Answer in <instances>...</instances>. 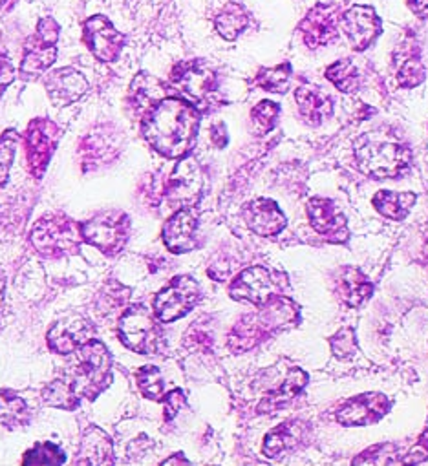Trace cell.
<instances>
[{"instance_id":"cell-7","label":"cell","mask_w":428,"mask_h":466,"mask_svg":"<svg viewBox=\"0 0 428 466\" xmlns=\"http://www.w3.org/2000/svg\"><path fill=\"white\" fill-rule=\"evenodd\" d=\"M121 342L141 355H154L161 346V329L145 306L128 308L117 324Z\"/></svg>"},{"instance_id":"cell-8","label":"cell","mask_w":428,"mask_h":466,"mask_svg":"<svg viewBox=\"0 0 428 466\" xmlns=\"http://www.w3.org/2000/svg\"><path fill=\"white\" fill-rule=\"evenodd\" d=\"M170 83L187 101L203 105L217 90L219 77L207 63L196 59L176 65L170 74Z\"/></svg>"},{"instance_id":"cell-36","label":"cell","mask_w":428,"mask_h":466,"mask_svg":"<svg viewBox=\"0 0 428 466\" xmlns=\"http://www.w3.org/2000/svg\"><path fill=\"white\" fill-rule=\"evenodd\" d=\"M291 83V65L284 63L275 68H264L257 76V85L268 92L284 94Z\"/></svg>"},{"instance_id":"cell-42","label":"cell","mask_w":428,"mask_h":466,"mask_svg":"<svg viewBox=\"0 0 428 466\" xmlns=\"http://www.w3.org/2000/svg\"><path fill=\"white\" fill-rule=\"evenodd\" d=\"M331 350L337 357H350L355 353L357 350V344H355V335H353V329H341L335 337H331Z\"/></svg>"},{"instance_id":"cell-48","label":"cell","mask_w":428,"mask_h":466,"mask_svg":"<svg viewBox=\"0 0 428 466\" xmlns=\"http://www.w3.org/2000/svg\"><path fill=\"white\" fill-rule=\"evenodd\" d=\"M174 462H183V464H189L187 459H178V457H172V459H167L163 464H174Z\"/></svg>"},{"instance_id":"cell-49","label":"cell","mask_w":428,"mask_h":466,"mask_svg":"<svg viewBox=\"0 0 428 466\" xmlns=\"http://www.w3.org/2000/svg\"><path fill=\"white\" fill-rule=\"evenodd\" d=\"M5 3H6V0H0V6H3V5H5Z\"/></svg>"},{"instance_id":"cell-4","label":"cell","mask_w":428,"mask_h":466,"mask_svg":"<svg viewBox=\"0 0 428 466\" xmlns=\"http://www.w3.org/2000/svg\"><path fill=\"white\" fill-rule=\"evenodd\" d=\"M112 359L99 340H88L72 353L65 377L79 399H96L112 382Z\"/></svg>"},{"instance_id":"cell-21","label":"cell","mask_w":428,"mask_h":466,"mask_svg":"<svg viewBox=\"0 0 428 466\" xmlns=\"http://www.w3.org/2000/svg\"><path fill=\"white\" fill-rule=\"evenodd\" d=\"M45 86L56 106H68L87 94L88 81L74 68H61L45 79Z\"/></svg>"},{"instance_id":"cell-13","label":"cell","mask_w":428,"mask_h":466,"mask_svg":"<svg viewBox=\"0 0 428 466\" xmlns=\"http://www.w3.org/2000/svg\"><path fill=\"white\" fill-rule=\"evenodd\" d=\"M341 26V8L337 5H317L301 23V34L310 48H321L335 41Z\"/></svg>"},{"instance_id":"cell-6","label":"cell","mask_w":428,"mask_h":466,"mask_svg":"<svg viewBox=\"0 0 428 466\" xmlns=\"http://www.w3.org/2000/svg\"><path fill=\"white\" fill-rule=\"evenodd\" d=\"M83 240L105 255H117L130 232V218L123 210H107L81 225Z\"/></svg>"},{"instance_id":"cell-33","label":"cell","mask_w":428,"mask_h":466,"mask_svg":"<svg viewBox=\"0 0 428 466\" xmlns=\"http://www.w3.org/2000/svg\"><path fill=\"white\" fill-rule=\"evenodd\" d=\"M0 422L10 428L28 422V404L10 390H0Z\"/></svg>"},{"instance_id":"cell-24","label":"cell","mask_w":428,"mask_h":466,"mask_svg":"<svg viewBox=\"0 0 428 466\" xmlns=\"http://www.w3.org/2000/svg\"><path fill=\"white\" fill-rule=\"evenodd\" d=\"M295 101L299 105L301 116L313 127L321 125L333 112L331 99L317 86L302 85L295 90Z\"/></svg>"},{"instance_id":"cell-32","label":"cell","mask_w":428,"mask_h":466,"mask_svg":"<svg viewBox=\"0 0 428 466\" xmlns=\"http://www.w3.org/2000/svg\"><path fill=\"white\" fill-rule=\"evenodd\" d=\"M219 34L226 41H235L250 25V14L239 3H229L214 21Z\"/></svg>"},{"instance_id":"cell-30","label":"cell","mask_w":428,"mask_h":466,"mask_svg":"<svg viewBox=\"0 0 428 466\" xmlns=\"http://www.w3.org/2000/svg\"><path fill=\"white\" fill-rule=\"evenodd\" d=\"M116 134H107L103 128L92 132L81 147L85 167H97L99 163L112 159L116 156Z\"/></svg>"},{"instance_id":"cell-10","label":"cell","mask_w":428,"mask_h":466,"mask_svg":"<svg viewBox=\"0 0 428 466\" xmlns=\"http://www.w3.org/2000/svg\"><path fill=\"white\" fill-rule=\"evenodd\" d=\"M199 299V286L190 277H176L154 300L156 317L168 324L185 317Z\"/></svg>"},{"instance_id":"cell-34","label":"cell","mask_w":428,"mask_h":466,"mask_svg":"<svg viewBox=\"0 0 428 466\" xmlns=\"http://www.w3.org/2000/svg\"><path fill=\"white\" fill-rule=\"evenodd\" d=\"M79 395L72 388L70 380L66 377L56 379L43 390V402L54 408L61 410H76L79 404Z\"/></svg>"},{"instance_id":"cell-23","label":"cell","mask_w":428,"mask_h":466,"mask_svg":"<svg viewBox=\"0 0 428 466\" xmlns=\"http://www.w3.org/2000/svg\"><path fill=\"white\" fill-rule=\"evenodd\" d=\"M88 337H90L88 322L79 317H70L52 328V331L48 333V346L56 353L70 355L79 346L88 342Z\"/></svg>"},{"instance_id":"cell-35","label":"cell","mask_w":428,"mask_h":466,"mask_svg":"<svg viewBox=\"0 0 428 466\" xmlns=\"http://www.w3.org/2000/svg\"><path fill=\"white\" fill-rule=\"evenodd\" d=\"M326 77L344 94L355 92L359 88V72L350 59H342L333 63L326 70Z\"/></svg>"},{"instance_id":"cell-28","label":"cell","mask_w":428,"mask_h":466,"mask_svg":"<svg viewBox=\"0 0 428 466\" xmlns=\"http://www.w3.org/2000/svg\"><path fill=\"white\" fill-rule=\"evenodd\" d=\"M165 99V86L152 76L139 74L130 86V106L136 114H147L154 105Z\"/></svg>"},{"instance_id":"cell-5","label":"cell","mask_w":428,"mask_h":466,"mask_svg":"<svg viewBox=\"0 0 428 466\" xmlns=\"http://www.w3.org/2000/svg\"><path fill=\"white\" fill-rule=\"evenodd\" d=\"M34 248L45 258H63L76 255L83 242L81 225L63 214L41 218L30 237Z\"/></svg>"},{"instance_id":"cell-17","label":"cell","mask_w":428,"mask_h":466,"mask_svg":"<svg viewBox=\"0 0 428 466\" xmlns=\"http://www.w3.org/2000/svg\"><path fill=\"white\" fill-rule=\"evenodd\" d=\"M308 216L313 228L331 244H344L348 240V225L335 203L326 198H313L308 203Z\"/></svg>"},{"instance_id":"cell-22","label":"cell","mask_w":428,"mask_h":466,"mask_svg":"<svg viewBox=\"0 0 428 466\" xmlns=\"http://www.w3.org/2000/svg\"><path fill=\"white\" fill-rule=\"evenodd\" d=\"M268 393L259 406L260 411H275L277 408L290 402L297 393L306 386L308 375L299 368H288L284 375H277L273 379H268Z\"/></svg>"},{"instance_id":"cell-26","label":"cell","mask_w":428,"mask_h":466,"mask_svg":"<svg viewBox=\"0 0 428 466\" xmlns=\"http://www.w3.org/2000/svg\"><path fill=\"white\" fill-rule=\"evenodd\" d=\"M397 65V83L403 88H413L424 79V66L419 57V48L413 41L403 43L395 52Z\"/></svg>"},{"instance_id":"cell-3","label":"cell","mask_w":428,"mask_h":466,"mask_svg":"<svg viewBox=\"0 0 428 466\" xmlns=\"http://www.w3.org/2000/svg\"><path fill=\"white\" fill-rule=\"evenodd\" d=\"M299 308L286 297H273L260 306L259 313L246 315L229 333V348L235 353H244L259 346L270 335L282 331L297 322Z\"/></svg>"},{"instance_id":"cell-25","label":"cell","mask_w":428,"mask_h":466,"mask_svg":"<svg viewBox=\"0 0 428 466\" xmlns=\"http://www.w3.org/2000/svg\"><path fill=\"white\" fill-rule=\"evenodd\" d=\"M114 461V444L112 439L99 430L97 426H92L85 431L79 459L77 464H110Z\"/></svg>"},{"instance_id":"cell-46","label":"cell","mask_w":428,"mask_h":466,"mask_svg":"<svg viewBox=\"0 0 428 466\" xmlns=\"http://www.w3.org/2000/svg\"><path fill=\"white\" fill-rule=\"evenodd\" d=\"M212 143L217 145L219 148H224L226 145H228V134H226V125L224 123H219V125H214L212 127Z\"/></svg>"},{"instance_id":"cell-14","label":"cell","mask_w":428,"mask_h":466,"mask_svg":"<svg viewBox=\"0 0 428 466\" xmlns=\"http://www.w3.org/2000/svg\"><path fill=\"white\" fill-rule=\"evenodd\" d=\"M279 282L273 273L262 266L250 268L242 271L231 284V297L237 300H246L255 306H262L273 297H277Z\"/></svg>"},{"instance_id":"cell-40","label":"cell","mask_w":428,"mask_h":466,"mask_svg":"<svg viewBox=\"0 0 428 466\" xmlns=\"http://www.w3.org/2000/svg\"><path fill=\"white\" fill-rule=\"evenodd\" d=\"M63 462H65L63 450L52 442L36 444L25 455V464H63Z\"/></svg>"},{"instance_id":"cell-43","label":"cell","mask_w":428,"mask_h":466,"mask_svg":"<svg viewBox=\"0 0 428 466\" xmlns=\"http://www.w3.org/2000/svg\"><path fill=\"white\" fill-rule=\"evenodd\" d=\"M426 459H428V430H424L423 435L417 439V442L413 444L410 453L404 457V462L417 464V462H423Z\"/></svg>"},{"instance_id":"cell-9","label":"cell","mask_w":428,"mask_h":466,"mask_svg":"<svg viewBox=\"0 0 428 466\" xmlns=\"http://www.w3.org/2000/svg\"><path fill=\"white\" fill-rule=\"evenodd\" d=\"M57 39H59V25L52 17L43 19L37 26V34L30 37V41L26 43L25 59L21 65V72L26 77L41 76L54 65L57 57V46H56Z\"/></svg>"},{"instance_id":"cell-41","label":"cell","mask_w":428,"mask_h":466,"mask_svg":"<svg viewBox=\"0 0 428 466\" xmlns=\"http://www.w3.org/2000/svg\"><path fill=\"white\" fill-rule=\"evenodd\" d=\"M395 455L397 448L393 444H379L357 457L353 464H393L397 462Z\"/></svg>"},{"instance_id":"cell-20","label":"cell","mask_w":428,"mask_h":466,"mask_svg":"<svg viewBox=\"0 0 428 466\" xmlns=\"http://www.w3.org/2000/svg\"><path fill=\"white\" fill-rule=\"evenodd\" d=\"M198 218L190 207L179 208L163 227V242L172 253H189L194 249Z\"/></svg>"},{"instance_id":"cell-39","label":"cell","mask_w":428,"mask_h":466,"mask_svg":"<svg viewBox=\"0 0 428 466\" xmlns=\"http://www.w3.org/2000/svg\"><path fill=\"white\" fill-rule=\"evenodd\" d=\"M17 141H19V136L14 130H8L0 136V187L6 185L8 181L10 168L15 157Z\"/></svg>"},{"instance_id":"cell-45","label":"cell","mask_w":428,"mask_h":466,"mask_svg":"<svg viewBox=\"0 0 428 466\" xmlns=\"http://www.w3.org/2000/svg\"><path fill=\"white\" fill-rule=\"evenodd\" d=\"M165 419L170 420L178 411L179 408L185 404V397H183V391L181 390H174L170 391L167 397H165Z\"/></svg>"},{"instance_id":"cell-38","label":"cell","mask_w":428,"mask_h":466,"mask_svg":"<svg viewBox=\"0 0 428 466\" xmlns=\"http://www.w3.org/2000/svg\"><path fill=\"white\" fill-rule=\"evenodd\" d=\"M136 380L145 397H148L152 400L163 399V380H161V373L158 368H154V366L141 368L136 375Z\"/></svg>"},{"instance_id":"cell-1","label":"cell","mask_w":428,"mask_h":466,"mask_svg":"<svg viewBox=\"0 0 428 466\" xmlns=\"http://www.w3.org/2000/svg\"><path fill=\"white\" fill-rule=\"evenodd\" d=\"M199 116L189 101L179 97H165L154 105L143 119V137L165 157H183L198 132Z\"/></svg>"},{"instance_id":"cell-47","label":"cell","mask_w":428,"mask_h":466,"mask_svg":"<svg viewBox=\"0 0 428 466\" xmlns=\"http://www.w3.org/2000/svg\"><path fill=\"white\" fill-rule=\"evenodd\" d=\"M408 5L417 17L428 19V0H408Z\"/></svg>"},{"instance_id":"cell-15","label":"cell","mask_w":428,"mask_h":466,"mask_svg":"<svg viewBox=\"0 0 428 466\" xmlns=\"http://www.w3.org/2000/svg\"><path fill=\"white\" fill-rule=\"evenodd\" d=\"M123 35L114 28L107 17H90L85 23V43L96 59L114 63L123 48Z\"/></svg>"},{"instance_id":"cell-12","label":"cell","mask_w":428,"mask_h":466,"mask_svg":"<svg viewBox=\"0 0 428 466\" xmlns=\"http://www.w3.org/2000/svg\"><path fill=\"white\" fill-rule=\"evenodd\" d=\"M59 128L50 119H34L26 130V157L34 177H43L57 147Z\"/></svg>"},{"instance_id":"cell-27","label":"cell","mask_w":428,"mask_h":466,"mask_svg":"<svg viewBox=\"0 0 428 466\" xmlns=\"http://www.w3.org/2000/svg\"><path fill=\"white\" fill-rule=\"evenodd\" d=\"M304 424L299 422V420H290V422H284L280 426H277L275 430H271L268 435H266V441H264V453L271 459L275 457H280L284 455L286 451L297 448V444L302 441L304 437Z\"/></svg>"},{"instance_id":"cell-18","label":"cell","mask_w":428,"mask_h":466,"mask_svg":"<svg viewBox=\"0 0 428 466\" xmlns=\"http://www.w3.org/2000/svg\"><path fill=\"white\" fill-rule=\"evenodd\" d=\"M388 408L390 400L384 395L364 393L342 402L337 411V420L344 426H366L377 422Z\"/></svg>"},{"instance_id":"cell-19","label":"cell","mask_w":428,"mask_h":466,"mask_svg":"<svg viewBox=\"0 0 428 466\" xmlns=\"http://www.w3.org/2000/svg\"><path fill=\"white\" fill-rule=\"evenodd\" d=\"M244 219L259 237H277L286 227V216L271 199L259 198L244 207Z\"/></svg>"},{"instance_id":"cell-2","label":"cell","mask_w":428,"mask_h":466,"mask_svg":"<svg viewBox=\"0 0 428 466\" xmlns=\"http://www.w3.org/2000/svg\"><path fill=\"white\" fill-rule=\"evenodd\" d=\"M355 161L366 176L386 179L403 174L410 167V148L399 136L386 130H373L362 134L353 147Z\"/></svg>"},{"instance_id":"cell-44","label":"cell","mask_w":428,"mask_h":466,"mask_svg":"<svg viewBox=\"0 0 428 466\" xmlns=\"http://www.w3.org/2000/svg\"><path fill=\"white\" fill-rule=\"evenodd\" d=\"M15 79V68L12 65V61L0 54V96H3V92L14 83Z\"/></svg>"},{"instance_id":"cell-16","label":"cell","mask_w":428,"mask_h":466,"mask_svg":"<svg viewBox=\"0 0 428 466\" xmlns=\"http://www.w3.org/2000/svg\"><path fill=\"white\" fill-rule=\"evenodd\" d=\"M341 28L353 50H366L381 34V19L370 6H353L341 17Z\"/></svg>"},{"instance_id":"cell-37","label":"cell","mask_w":428,"mask_h":466,"mask_svg":"<svg viewBox=\"0 0 428 466\" xmlns=\"http://www.w3.org/2000/svg\"><path fill=\"white\" fill-rule=\"evenodd\" d=\"M279 114H280V108H279L277 103H271V101L259 103L251 112L255 132L257 134H268L270 130H273L275 125H277Z\"/></svg>"},{"instance_id":"cell-11","label":"cell","mask_w":428,"mask_h":466,"mask_svg":"<svg viewBox=\"0 0 428 466\" xmlns=\"http://www.w3.org/2000/svg\"><path fill=\"white\" fill-rule=\"evenodd\" d=\"M168 203L183 208L192 207L203 192V172L194 159H181L163 188Z\"/></svg>"},{"instance_id":"cell-29","label":"cell","mask_w":428,"mask_h":466,"mask_svg":"<svg viewBox=\"0 0 428 466\" xmlns=\"http://www.w3.org/2000/svg\"><path fill=\"white\" fill-rule=\"evenodd\" d=\"M373 207L379 214H382L388 219L401 221L408 216L415 203L413 192H392V190H379L373 199Z\"/></svg>"},{"instance_id":"cell-31","label":"cell","mask_w":428,"mask_h":466,"mask_svg":"<svg viewBox=\"0 0 428 466\" xmlns=\"http://www.w3.org/2000/svg\"><path fill=\"white\" fill-rule=\"evenodd\" d=\"M339 289L342 300L350 308H359L370 295H372V284L357 268H344L339 280Z\"/></svg>"}]
</instances>
